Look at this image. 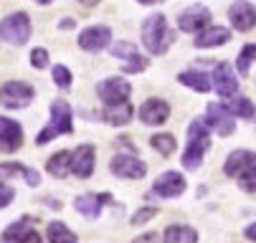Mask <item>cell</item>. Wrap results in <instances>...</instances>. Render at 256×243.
Returning a JSON list of instances; mask_svg holds the SVG:
<instances>
[{
  "mask_svg": "<svg viewBox=\"0 0 256 243\" xmlns=\"http://www.w3.org/2000/svg\"><path fill=\"white\" fill-rule=\"evenodd\" d=\"M170 41H172V33L168 30V23H165L162 13H152V15L144 18V23H142V46L152 56L165 53Z\"/></svg>",
  "mask_w": 256,
  "mask_h": 243,
  "instance_id": "obj_1",
  "label": "cell"
},
{
  "mask_svg": "<svg viewBox=\"0 0 256 243\" xmlns=\"http://www.w3.org/2000/svg\"><path fill=\"white\" fill-rule=\"evenodd\" d=\"M208 129L210 127L206 124V119H196L188 127V147L182 152V165H186V170H198V165L203 162V155L210 147Z\"/></svg>",
  "mask_w": 256,
  "mask_h": 243,
  "instance_id": "obj_2",
  "label": "cell"
},
{
  "mask_svg": "<svg viewBox=\"0 0 256 243\" xmlns=\"http://www.w3.org/2000/svg\"><path fill=\"white\" fill-rule=\"evenodd\" d=\"M71 107L66 101H61V99H56V101H51V124L36 137V145H46V142H51L54 137H58V134H71L74 132V124H71Z\"/></svg>",
  "mask_w": 256,
  "mask_h": 243,
  "instance_id": "obj_3",
  "label": "cell"
},
{
  "mask_svg": "<svg viewBox=\"0 0 256 243\" xmlns=\"http://www.w3.org/2000/svg\"><path fill=\"white\" fill-rule=\"evenodd\" d=\"M0 38L13 46H23L30 38V20L26 13H10L0 20Z\"/></svg>",
  "mask_w": 256,
  "mask_h": 243,
  "instance_id": "obj_4",
  "label": "cell"
},
{
  "mask_svg": "<svg viewBox=\"0 0 256 243\" xmlns=\"http://www.w3.org/2000/svg\"><path fill=\"white\" fill-rule=\"evenodd\" d=\"M33 86L26 84V81H8L0 89V104L6 109H23L33 101Z\"/></svg>",
  "mask_w": 256,
  "mask_h": 243,
  "instance_id": "obj_5",
  "label": "cell"
},
{
  "mask_svg": "<svg viewBox=\"0 0 256 243\" xmlns=\"http://www.w3.org/2000/svg\"><path fill=\"white\" fill-rule=\"evenodd\" d=\"M96 94H99V99L106 104V107H114V104H124L130 99L132 86H130V81H124L120 76H109V79H104L96 86Z\"/></svg>",
  "mask_w": 256,
  "mask_h": 243,
  "instance_id": "obj_6",
  "label": "cell"
},
{
  "mask_svg": "<svg viewBox=\"0 0 256 243\" xmlns=\"http://www.w3.org/2000/svg\"><path fill=\"white\" fill-rule=\"evenodd\" d=\"M109 170H112L117 178H124V180H140V178L148 175V165L142 160H137L134 155H114Z\"/></svg>",
  "mask_w": 256,
  "mask_h": 243,
  "instance_id": "obj_7",
  "label": "cell"
},
{
  "mask_svg": "<svg viewBox=\"0 0 256 243\" xmlns=\"http://www.w3.org/2000/svg\"><path fill=\"white\" fill-rule=\"evenodd\" d=\"M109 51H112L114 58H122L124 61V71L127 74H140V71L148 68V58L140 56L137 53V46L130 43V41H117V43H112V48H109Z\"/></svg>",
  "mask_w": 256,
  "mask_h": 243,
  "instance_id": "obj_8",
  "label": "cell"
},
{
  "mask_svg": "<svg viewBox=\"0 0 256 243\" xmlns=\"http://www.w3.org/2000/svg\"><path fill=\"white\" fill-rule=\"evenodd\" d=\"M206 124L218 132L221 137H228L234 129H236V122H234V114L226 104H208V114H206Z\"/></svg>",
  "mask_w": 256,
  "mask_h": 243,
  "instance_id": "obj_9",
  "label": "cell"
},
{
  "mask_svg": "<svg viewBox=\"0 0 256 243\" xmlns=\"http://www.w3.org/2000/svg\"><path fill=\"white\" fill-rule=\"evenodd\" d=\"M208 20H210V13L208 8L203 5H190L188 10H182L178 15V28L182 33H200L203 28H208Z\"/></svg>",
  "mask_w": 256,
  "mask_h": 243,
  "instance_id": "obj_10",
  "label": "cell"
},
{
  "mask_svg": "<svg viewBox=\"0 0 256 243\" xmlns=\"http://www.w3.org/2000/svg\"><path fill=\"white\" fill-rule=\"evenodd\" d=\"M186 193V178L180 172H162L152 185V195L158 198H178Z\"/></svg>",
  "mask_w": 256,
  "mask_h": 243,
  "instance_id": "obj_11",
  "label": "cell"
},
{
  "mask_svg": "<svg viewBox=\"0 0 256 243\" xmlns=\"http://www.w3.org/2000/svg\"><path fill=\"white\" fill-rule=\"evenodd\" d=\"M112 41V30L106 25H89L79 33V46L84 51H102Z\"/></svg>",
  "mask_w": 256,
  "mask_h": 243,
  "instance_id": "obj_12",
  "label": "cell"
},
{
  "mask_svg": "<svg viewBox=\"0 0 256 243\" xmlns=\"http://www.w3.org/2000/svg\"><path fill=\"white\" fill-rule=\"evenodd\" d=\"M213 86H216L218 96H226V99L236 96L238 81H236V76H234V71H231V66H228L226 61H221V63L213 68Z\"/></svg>",
  "mask_w": 256,
  "mask_h": 243,
  "instance_id": "obj_13",
  "label": "cell"
},
{
  "mask_svg": "<svg viewBox=\"0 0 256 243\" xmlns=\"http://www.w3.org/2000/svg\"><path fill=\"white\" fill-rule=\"evenodd\" d=\"M228 18H231L236 30L246 33L256 25V5L246 3V0H236V3L228 8Z\"/></svg>",
  "mask_w": 256,
  "mask_h": 243,
  "instance_id": "obj_14",
  "label": "cell"
},
{
  "mask_svg": "<svg viewBox=\"0 0 256 243\" xmlns=\"http://www.w3.org/2000/svg\"><path fill=\"white\" fill-rule=\"evenodd\" d=\"M23 145V129L18 122L0 117V150L3 152H16Z\"/></svg>",
  "mask_w": 256,
  "mask_h": 243,
  "instance_id": "obj_15",
  "label": "cell"
},
{
  "mask_svg": "<svg viewBox=\"0 0 256 243\" xmlns=\"http://www.w3.org/2000/svg\"><path fill=\"white\" fill-rule=\"evenodd\" d=\"M168 117H170V107H168V101H162V99H148L140 107L142 124H165Z\"/></svg>",
  "mask_w": 256,
  "mask_h": 243,
  "instance_id": "obj_16",
  "label": "cell"
},
{
  "mask_svg": "<svg viewBox=\"0 0 256 243\" xmlns=\"http://www.w3.org/2000/svg\"><path fill=\"white\" fill-rule=\"evenodd\" d=\"M256 165V155L254 152H248V150H236V152H231L228 155V160H226V165H224V172L228 178H241L246 170H251Z\"/></svg>",
  "mask_w": 256,
  "mask_h": 243,
  "instance_id": "obj_17",
  "label": "cell"
},
{
  "mask_svg": "<svg viewBox=\"0 0 256 243\" xmlns=\"http://www.w3.org/2000/svg\"><path fill=\"white\" fill-rule=\"evenodd\" d=\"M71 172L76 178H89L94 172V147L92 145H79L74 157H71Z\"/></svg>",
  "mask_w": 256,
  "mask_h": 243,
  "instance_id": "obj_18",
  "label": "cell"
},
{
  "mask_svg": "<svg viewBox=\"0 0 256 243\" xmlns=\"http://www.w3.org/2000/svg\"><path fill=\"white\" fill-rule=\"evenodd\" d=\"M112 200V195H96V193H86V195H79L76 198V203H74V208L82 213V216H86V218H96L99 213H102V205L104 203H109Z\"/></svg>",
  "mask_w": 256,
  "mask_h": 243,
  "instance_id": "obj_19",
  "label": "cell"
},
{
  "mask_svg": "<svg viewBox=\"0 0 256 243\" xmlns=\"http://www.w3.org/2000/svg\"><path fill=\"white\" fill-rule=\"evenodd\" d=\"M231 38V33L221 25H208L203 28L198 36H196V46L198 48H216V46H224Z\"/></svg>",
  "mask_w": 256,
  "mask_h": 243,
  "instance_id": "obj_20",
  "label": "cell"
},
{
  "mask_svg": "<svg viewBox=\"0 0 256 243\" xmlns=\"http://www.w3.org/2000/svg\"><path fill=\"white\" fill-rule=\"evenodd\" d=\"M132 117H134V107H132L130 101H124V104H114V107H106V109L102 112V119H104L106 124H114V127L127 124Z\"/></svg>",
  "mask_w": 256,
  "mask_h": 243,
  "instance_id": "obj_21",
  "label": "cell"
},
{
  "mask_svg": "<svg viewBox=\"0 0 256 243\" xmlns=\"http://www.w3.org/2000/svg\"><path fill=\"white\" fill-rule=\"evenodd\" d=\"M71 157H74V152H66V150L51 155L48 162H46L48 175H54V178H66L68 172H71Z\"/></svg>",
  "mask_w": 256,
  "mask_h": 243,
  "instance_id": "obj_22",
  "label": "cell"
},
{
  "mask_svg": "<svg viewBox=\"0 0 256 243\" xmlns=\"http://www.w3.org/2000/svg\"><path fill=\"white\" fill-rule=\"evenodd\" d=\"M30 231H33V221H30L28 216H23L20 221H16L13 226L6 228V233H3V238H0V243H20Z\"/></svg>",
  "mask_w": 256,
  "mask_h": 243,
  "instance_id": "obj_23",
  "label": "cell"
},
{
  "mask_svg": "<svg viewBox=\"0 0 256 243\" xmlns=\"http://www.w3.org/2000/svg\"><path fill=\"white\" fill-rule=\"evenodd\" d=\"M178 81L180 84H186L188 89H193V91H198V94H206V91H210V79L203 74V71H182L180 76H178Z\"/></svg>",
  "mask_w": 256,
  "mask_h": 243,
  "instance_id": "obj_24",
  "label": "cell"
},
{
  "mask_svg": "<svg viewBox=\"0 0 256 243\" xmlns=\"http://www.w3.org/2000/svg\"><path fill=\"white\" fill-rule=\"evenodd\" d=\"M162 241L165 243H198V233L188 226H170L162 233Z\"/></svg>",
  "mask_w": 256,
  "mask_h": 243,
  "instance_id": "obj_25",
  "label": "cell"
},
{
  "mask_svg": "<svg viewBox=\"0 0 256 243\" xmlns=\"http://www.w3.org/2000/svg\"><path fill=\"white\" fill-rule=\"evenodd\" d=\"M226 107L231 109L234 117H244V119H251L256 114V107H254V101L246 99V96H236L231 104H226Z\"/></svg>",
  "mask_w": 256,
  "mask_h": 243,
  "instance_id": "obj_26",
  "label": "cell"
},
{
  "mask_svg": "<svg viewBox=\"0 0 256 243\" xmlns=\"http://www.w3.org/2000/svg\"><path fill=\"white\" fill-rule=\"evenodd\" d=\"M46 236H48V241H51V243H76V236L71 233L64 223H48Z\"/></svg>",
  "mask_w": 256,
  "mask_h": 243,
  "instance_id": "obj_27",
  "label": "cell"
},
{
  "mask_svg": "<svg viewBox=\"0 0 256 243\" xmlns=\"http://www.w3.org/2000/svg\"><path fill=\"white\" fill-rule=\"evenodd\" d=\"M254 61H256V43H248V46L241 48V53H238V58H236V68H238L241 76L248 74V68H251Z\"/></svg>",
  "mask_w": 256,
  "mask_h": 243,
  "instance_id": "obj_28",
  "label": "cell"
},
{
  "mask_svg": "<svg viewBox=\"0 0 256 243\" xmlns=\"http://www.w3.org/2000/svg\"><path fill=\"white\" fill-rule=\"evenodd\" d=\"M150 142H152V147H155L160 155H165V157H168V155H172V152H175V147H178L172 134H155Z\"/></svg>",
  "mask_w": 256,
  "mask_h": 243,
  "instance_id": "obj_29",
  "label": "cell"
},
{
  "mask_svg": "<svg viewBox=\"0 0 256 243\" xmlns=\"http://www.w3.org/2000/svg\"><path fill=\"white\" fill-rule=\"evenodd\" d=\"M54 81H56V86H61V89H68L71 86V71L66 66H54Z\"/></svg>",
  "mask_w": 256,
  "mask_h": 243,
  "instance_id": "obj_30",
  "label": "cell"
},
{
  "mask_svg": "<svg viewBox=\"0 0 256 243\" xmlns=\"http://www.w3.org/2000/svg\"><path fill=\"white\" fill-rule=\"evenodd\" d=\"M238 185L246 190V193H256V165L251 170H246L244 175L238 178Z\"/></svg>",
  "mask_w": 256,
  "mask_h": 243,
  "instance_id": "obj_31",
  "label": "cell"
},
{
  "mask_svg": "<svg viewBox=\"0 0 256 243\" xmlns=\"http://www.w3.org/2000/svg\"><path fill=\"white\" fill-rule=\"evenodd\" d=\"M30 66L33 68H46L48 66V51L46 48H33L30 51Z\"/></svg>",
  "mask_w": 256,
  "mask_h": 243,
  "instance_id": "obj_32",
  "label": "cell"
},
{
  "mask_svg": "<svg viewBox=\"0 0 256 243\" xmlns=\"http://www.w3.org/2000/svg\"><path fill=\"white\" fill-rule=\"evenodd\" d=\"M155 216H158V208H155V205H148V208H142V211H137V213L132 216V223L140 226V223L150 221V218H155Z\"/></svg>",
  "mask_w": 256,
  "mask_h": 243,
  "instance_id": "obj_33",
  "label": "cell"
},
{
  "mask_svg": "<svg viewBox=\"0 0 256 243\" xmlns=\"http://www.w3.org/2000/svg\"><path fill=\"white\" fill-rule=\"evenodd\" d=\"M26 167L23 165H16V162H3L0 165V183H3L6 178H10V175H16V172H23Z\"/></svg>",
  "mask_w": 256,
  "mask_h": 243,
  "instance_id": "obj_34",
  "label": "cell"
},
{
  "mask_svg": "<svg viewBox=\"0 0 256 243\" xmlns=\"http://www.w3.org/2000/svg\"><path fill=\"white\" fill-rule=\"evenodd\" d=\"M13 198H16V190L10 185H6V183H0V208H6L8 203H13Z\"/></svg>",
  "mask_w": 256,
  "mask_h": 243,
  "instance_id": "obj_35",
  "label": "cell"
},
{
  "mask_svg": "<svg viewBox=\"0 0 256 243\" xmlns=\"http://www.w3.org/2000/svg\"><path fill=\"white\" fill-rule=\"evenodd\" d=\"M23 175H26V180H28V185H38V172H36V170H30V167H26L23 170Z\"/></svg>",
  "mask_w": 256,
  "mask_h": 243,
  "instance_id": "obj_36",
  "label": "cell"
},
{
  "mask_svg": "<svg viewBox=\"0 0 256 243\" xmlns=\"http://www.w3.org/2000/svg\"><path fill=\"white\" fill-rule=\"evenodd\" d=\"M20 243H41V236L36 233V231H30V233H28V236H26Z\"/></svg>",
  "mask_w": 256,
  "mask_h": 243,
  "instance_id": "obj_37",
  "label": "cell"
},
{
  "mask_svg": "<svg viewBox=\"0 0 256 243\" xmlns=\"http://www.w3.org/2000/svg\"><path fill=\"white\" fill-rule=\"evenodd\" d=\"M244 236H246L248 241H254V243H256V223H251V226L244 231Z\"/></svg>",
  "mask_w": 256,
  "mask_h": 243,
  "instance_id": "obj_38",
  "label": "cell"
},
{
  "mask_svg": "<svg viewBox=\"0 0 256 243\" xmlns=\"http://www.w3.org/2000/svg\"><path fill=\"white\" fill-rule=\"evenodd\" d=\"M79 3H82V5H86V8H92V5H96V3H99V0H79Z\"/></svg>",
  "mask_w": 256,
  "mask_h": 243,
  "instance_id": "obj_39",
  "label": "cell"
},
{
  "mask_svg": "<svg viewBox=\"0 0 256 243\" xmlns=\"http://www.w3.org/2000/svg\"><path fill=\"white\" fill-rule=\"evenodd\" d=\"M137 3H142V5H155V3H162V0H137Z\"/></svg>",
  "mask_w": 256,
  "mask_h": 243,
  "instance_id": "obj_40",
  "label": "cell"
},
{
  "mask_svg": "<svg viewBox=\"0 0 256 243\" xmlns=\"http://www.w3.org/2000/svg\"><path fill=\"white\" fill-rule=\"evenodd\" d=\"M38 3H41V5H48V3H51V0H38Z\"/></svg>",
  "mask_w": 256,
  "mask_h": 243,
  "instance_id": "obj_41",
  "label": "cell"
},
{
  "mask_svg": "<svg viewBox=\"0 0 256 243\" xmlns=\"http://www.w3.org/2000/svg\"><path fill=\"white\" fill-rule=\"evenodd\" d=\"M134 243H137V241H134Z\"/></svg>",
  "mask_w": 256,
  "mask_h": 243,
  "instance_id": "obj_42",
  "label": "cell"
}]
</instances>
